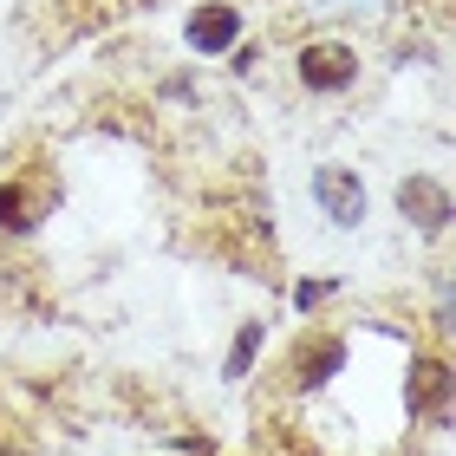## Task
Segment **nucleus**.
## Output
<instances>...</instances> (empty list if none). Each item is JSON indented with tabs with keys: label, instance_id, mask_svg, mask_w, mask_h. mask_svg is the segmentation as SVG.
Returning a JSON list of instances; mask_svg holds the SVG:
<instances>
[{
	"label": "nucleus",
	"instance_id": "obj_1",
	"mask_svg": "<svg viewBox=\"0 0 456 456\" xmlns=\"http://www.w3.org/2000/svg\"><path fill=\"white\" fill-rule=\"evenodd\" d=\"M314 196H320V209L333 216L339 228H352V222L365 216V190H359V176L339 170V163H326V170L314 176Z\"/></svg>",
	"mask_w": 456,
	"mask_h": 456
},
{
	"label": "nucleus",
	"instance_id": "obj_2",
	"mask_svg": "<svg viewBox=\"0 0 456 456\" xmlns=\"http://www.w3.org/2000/svg\"><path fill=\"white\" fill-rule=\"evenodd\" d=\"M300 78H306L314 92H346L352 78H359V59L326 39V46H306V53H300Z\"/></svg>",
	"mask_w": 456,
	"mask_h": 456
},
{
	"label": "nucleus",
	"instance_id": "obj_3",
	"mask_svg": "<svg viewBox=\"0 0 456 456\" xmlns=\"http://www.w3.org/2000/svg\"><path fill=\"white\" fill-rule=\"evenodd\" d=\"M235 33H241V13H235V7H202V13L190 20V46H196V53L235 46Z\"/></svg>",
	"mask_w": 456,
	"mask_h": 456
},
{
	"label": "nucleus",
	"instance_id": "obj_4",
	"mask_svg": "<svg viewBox=\"0 0 456 456\" xmlns=\"http://www.w3.org/2000/svg\"><path fill=\"white\" fill-rule=\"evenodd\" d=\"M398 209L404 216H418L424 228H444V216H450V196L437 190V183H424V176H411L404 190H398Z\"/></svg>",
	"mask_w": 456,
	"mask_h": 456
},
{
	"label": "nucleus",
	"instance_id": "obj_5",
	"mask_svg": "<svg viewBox=\"0 0 456 456\" xmlns=\"http://www.w3.org/2000/svg\"><path fill=\"white\" fill-rule=\"evenodd\" d=\"M339 359H346V346H339V339H314V346H300V385H326Z\"/></svg>",
	"mask_w": 456,
	"mask_h": 456
},
{
	"label": "nucleus",
	"instance_id": "obj_6",
	"mask_svg": "<svg viewBox=\"0 0 456 456\" xmlns=\"http://www.w3.org/2000/svg\"><path fill=\"white\" fill-rule=\"evenodd\" d=\"M444 391H450V371L437 359L418 365V411H444Z\"/></svg>",
	"mask_w": 456,
	"mask_h": 456
},
{
	"label": "nucleus",
	"instance_id": "obj_7",
	"mask_svg": "<svg viewBox=\"0 0 456 456\" xmlns=\"http://www.w3.org/2000/svg\"><path fill=\"white\" fill-rule=\"evenodd\" d=\"M27 222H33V216H27V190H20V183H0V228L20 235Z\"/></svg>",
	"mask_w": 456,
	"mask_h": 456
},
{
	"label": "nucleus",
	"instance_id": "obj_8",
	"mask_svg": "<svg viewBox=\"0 0 456 456\" xmlns=\"http://www.w3.org/2000/svg\"><path fill=\"white\" fill-rule=\"evenodd\" d=\"M255 346H261V326H241L235 352H228V379H241V371H248V359H255Z\"/></svg>",
	"mask_w": 456,
	"mask_h": 456
}]
</instances>
